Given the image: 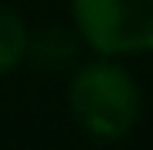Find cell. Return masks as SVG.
Instances as JSON below:
<instances>
[{"label":"cell","mask_w":153,"mask_h":150,"mask_svg":"<svg viewBox=\"0 0 153 150\" xmlns=\"http://www.w3.org/2000/svg\"><path fill=\"white\" fill-rule=\"evenodd\" d=\"M24 58H31L38 68H65L78 58V31L65 28V24H51L41 31H27V51Z\"/></svg>","instance_id":"obj_3"},{"label":"cell","mask_w":153,"mask_h":150,"mask_svg":"<svg viewBox=\"0 0 153 150\" xmlns=\"http://www.w3.org/2000/svg\"><path fill=\"white\" fill-rule=\"evenodd\" d=\"M24 51H27V24L21 21V14L0 4V75L21 65Z\"/></svg>","instance_id":"obj_4"},{"label":"cell","mask_w":153,"mask_h":150,"mask_svg":"<svg viewBox=\"0 0 153 150\" xmlns=\"http://www.w3.org/2000/svg\"><path fill=\"white\" fill-rule=\"evenodd\" d=\"M68 113L92 140L116 143L143 119V89L126 65L99 55L75 68L68 82Z\"/></svg>","instance_id":"obj_1"},{"label":"cell","mask_w":153,"mask_h":150,"mask_svg":"<svg viewBox=\"0 0 153 150\" xmlns=\"http://www.w3.org/2000/svg\"><path fill=\"white\" fill-rule=\"evenodd\" d=\"M71 17L95 55L153 51V0H71Z\"/></svg>","instance_id":"obj_2"}]
</instances>
